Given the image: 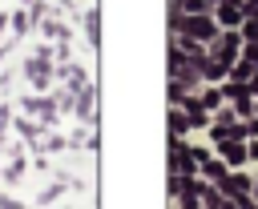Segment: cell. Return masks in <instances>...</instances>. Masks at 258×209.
Returning <instances> with one entry per match:
<instances>
[{
    "label": "cell",
    "instance_id": "277c9868",
    "mask_svg": "<svg viewBox=\"0 0 258 209\" xmlns=\"http://www.w3.org/2000/svg\"><path fill=\"white\" fill-rule=\"evenodd\" d=\"M238 16H242L238 4H222V8H218V20H222V24H238Z\"/></svg>",
    "mask_w": 258,
    "mask_h": 209
},
{
    "label": "cell",
    "instance_id": "5b68a950",
    "mask_svg": "<svg viewBox=\"0 0 258 209\" xmlns=\"http://www.w3.org/2000/svg\"><path fill=\"white\" fill-rule=\"evenodd\" d=\"M202 169H206V177H218V181H226V169H222L218 161H202Z\"/></svg>",
    "mask_w": 258,
    "mask_h": 209
},
{
    "label": "cell",
    "instance_id": "6da1fadb",
    "mask_svg": "<svg viewBox=\"0 0 258 209\" xmlns=\"http://www.w3.org/2000/svg\"><path fill=\"white\" fill-rule=\"evenodd\" d=\"M177 32H189V36H218V28H214V20H206V16H185L181 24H177Z\"/></svg>",
    "mask_w": 258,
    "mask_h": 209
},
{
    "label": "cell",
    "instance_id": "8992f818",
    "mask_svg": "<svg viewBox=\"0 0 258 209\" xmlns=\"http://www.w3.org/2000/svg\"><path fill=\"white\" fill-rule=\"evenodd\" d=\"M254 8H258V0H254Z\"/></svg>",
    "mask_w": 258,
    "mask_h": 209
},
{
    "label": "cell",
    "instance_id": "3957f363",
    "mask_svg": "<svg viewBox=\"0 0 258 209\" xmlns=\"http://www.w3.org/2000/svg\"><path fill=\"white\" fill-rule=\"evenodd\" d=\"M222 157H226V165H238V161L246 157V145H234V141H226V145H222Z\"/></svg>",
    "mask_w": 258,
    "mask_h": 209
},
{
    "label": "cell",
    "instance_id": "7a4b0ae2",
    "mask_svg": "<svg viewBox=\"0 0 258 209\" xmlns=\"http://www.w3.org/2000/svg\"><path fill=\"white\" fill-rule=\"evenodd\" d=\"M222 185H226V193H234V197L242 201V197H246V189H250V177H246V173H226V181H222Z\"/></svg>",
    "mask_w": 258,
    "mask_h": 209
}]
</instances>
